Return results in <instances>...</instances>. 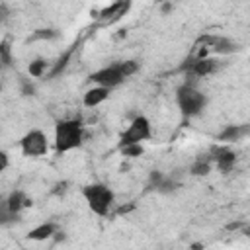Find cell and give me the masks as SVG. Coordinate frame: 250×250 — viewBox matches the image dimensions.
I'll use <instances>...</instances> for the list:
<instances>
[{
    "instance_id": "obj_1",
    "label": "cell",
    "mask_w": 250,
    "mask_h": 250,
    "mask_svg": "<svg viewBox=\"0 0 250 250\" xmlns=\"http://www.w3.org/2000/svg\"><path fill=\"white\" fill-rule=\"evenodd\" d=\"M139 70V62L133 61V59H125V61H115L107 66H102L98 68L96 72L90 74V82L94 86H104V88H117L125 78L133 76L135 72Z\"/></svg>"
},
{
    "instance_id": "obj_2",
    "label": "cell",
    "mask_w": 250,
    "mask_h": 250,
    "mask_svg": "<svg viewBox=\"0 0 250 250\" xmlns=\"http://www.w3.org/2000/svg\"><path fill=\"white\" fill-rule=\"evenodd\" d=\"M84 143V125L76 117L61 119L55 125V150L57 154H64L80 148Z\"/></svg>"
},
{
    "instance_id": "obj_3",
    "label": "cell",
    "mask_w": 250,
    "mask_h": 250,
    "mask_svg": "<svg viewBox=\"0 0 250 250\" xmlns=\"http://www.w3.org/2000/svg\"><path fill=\"white\" fill-rule=\"evenodd\" d=\"M82 197L86 199L90 211H94L100 217H107L113 203H115V193L107 184L102 182H94V184H86L82 188Z\"/></svg>"
},
{
    "instance_id": "obj_4",
    "label": "cell",
    "mask_w": 250,
    "mask_h": 250,
    "mask_svg": "<svg viewBox=\"0 0 250 250\" xmlns=\"http://www.w3.org/2000/svg\"><path fill=\"white\" fill-rule=\"evenodd\" d=\"M176 104L184 117H195L199 115L207 105V96L191 82H184L176 90Z\"/></svg>"
},
{
    "instance_id": "obj_5",
    "label": "cell",
    "mask_w": 250,
    "mask_h": 250,
    "mask_svg": "<svg viewBox=\"0 0 250 250\" xmlns=\"http://www.w3.org/2000/svg\"><path fill=\"white\" fill-rule=\"evenodd\" d=\"M152 137V125L148 121V117L145 115H137L129 125L127 129L119 135V148L123 146H129V145H143L146 141H150Z\"/></svg>"
},
{
    "instance_id": "obj_6",
    "label": "cell",
    "mask_w": 250,
    "mask_h": 250,
    "mask_svg": "<svg viewBox=\"0 0 250 250\" xmlns=\"http://www.w3.org/2000/svg\"><path fill=\"white\" fill-rule=\"evenodd\" d=\"M219 68H221V64L215 57H203L201 53L189 55L184 61V64L180 66V70H184L186 76H189V78H205V76L215 74Z\"/></svg>"
},
{
    "instance_id": "obj_7",
    "label": "cell",
    "mask_w": 250,
    "mask_h": 250,
    "mask_svg": "<svg viewBox=\"0 0 250 250\" xmlns=\"http://www.w3.org/2000/svg\"><path fill=\"white\" fill-rule=\"evenodd\" d=\"M20 150L23 156L29 158H39L49 152V141L47 135L41 129H29L21 139H20Z\"/></svg>"
},
{
    "instance_id": "obj_8",
    "label": "cell",
    "mask_w": 250,
    "mask_h": 250,
    "mask_svg": "<svg viewBox=\"0 0 250 250\" xmlns=\"http://www.w3.org/2000/svg\"><path fill=\"white\" fill-rule=\"evenodd\" d=\"M197 45H203L213 55H230L238 51V43L227 35H217V33H205L197 39Z\"/></svg>"
},
{
    "instance_id": "obj_9",
    "label": "cell",
    "mask_w": 250,
    "mask_h": 250,
    "mask_svg": "<svg viewBox=\"0 0 250 250\" xmlns=\"http://www.w3.org/2000/svg\"><path fill=\"white\" fill-rule=\"evenodd\" d=\"M209 154H211L213 164L217 166V170L221 174H229V172L234 170V166H236V152L229 145H223V143L221 145H213L209 148Z\"/></svg>"
},
{
    "instance_id": "obj_10",
    "label": "cell",
    "mask_w": 250,
    "mask_h": 250,
    "mask_svg": "<svg viewBox=\"0 0 250 250\" xmlns=\"http://www.w3.org/2000/svg\"><path fill=\"white\" fill-rule=\"evenodd\" d=\"M33 201L27 197V193L23 191V189H12L10 193H8V197L2 201V209L0 211H6V213H10V215H14V217H20V213L25 209V207H29Z\"/></svg>"
},
{
    "instance_id": "obj_11",
    "label": "cell",
    "mask_w": 250,
    "mask_h": 250,
    "mask_svg": "<svg viewBox=\"0 0 250 250\" xmlns=\"http://www.w3.org/2000/svg\"><path fill=\"white\" fill-rule=\"evenodd\" d=\"M148 186L152 189H156L158 193H172L174 189H178V182L172 180V176H164L162 172H150V180H148Z\"/></svg>"
},
{
    "instance_id": "obj_12",
    "label": "cell",
    "mask_w": 250,
    "mask_h": 250,
    "mask_svg": "<svg viewBox=\"0 0 250 250\" xmlns=\"http://www.w3.org/2000/svg\"><path fill=\"white\" fill-rule=\"evenodd\" d=\"M129 8H131V2H115V4H111V6H107V8H104V10L100 12L98 20H100L102 23L117 21V20H121V18L127 14Z\"/></svg>"
},
{
    "instance_id": "obj_13",
    "label": "cell",
    "mask_w": 250,
    "mask_h": 250,
    "mask_svg": "<svg viewBox=\"0 0 250 250\" xmlns=\"http://www.w3.org/2000/svg\"><path fill=\"white\" fill-rule=\"evenodd\" d=\"M250 135V125H227L219 135L217 141H221L223 145H230L234 141H240L242 137Z\"/></svg>"
},
{
    "instance_id": "obj_14",
    "label": "cell",
    "mask_w": 250,
    "mask_h": 250,
    "mask_svg": "<svg viewBox=\"0 0 250 250\" xmlns=\"http://www.w3.org/2000/svg\"><path fill=\"white\" fill-rule=\"evenodd\" d=\"M109 88H104V86H92L84 92V98H82V104L84 107H98L100 104H104L107 98H109Z\"/></svg>"
},
{
    "instance_id": "obj_15",
    "label": "cell",
    "mask_w": 250,
    "mask_h": 250,
    "mask_svg": "<svg viewBox=\"0 0 250 250\" xmlns=\"http://www.w3.org/2000/svg\"><path fill=\"white\" fill-rule=\"evenodd\" d=\"M55 234H57V225H55V223H51V221H45V223H41V225L33 227L25 236H27V240L41 242V240H49V238H53Z\"/></svg>"
},
{
    "instance_id": "obj_16",
    "label": "cell",
    "mask_w": 250,
    "mask_h": 250,
    "mask_svg": "<svg viewBox=\"0 0 250 250\" xmlns=\"http://www.w3.org/2000/svg\"><path fill=\"white\" fill-rule=\"evenodd\" d=\"M213 166H215V164H213V158H211L209 152H207V154H199V156L191 162L189 174H191V176H207Z\"/></svg>"
},
{
    "instance_id": "obj_17",
    "label": "cell",
    "mask_w": 250,
    "mask_h": 250,
    "mask_svg": "<svg viewBox=\"0 0 250 250\" xmlns=\"http://www.w3.org/2000/svg\"><path fill=\"white\" fill-rule=\"evenodd\" d=\"M61 33L53 27H41V29H35L31 35H29V41H53V39H59Z\"/></svg>"
},
{
    "instance_id": "obj_18",
    "label": "cell",
    "mask_w": 250,
    "mask_h": 250,
    "mask_svg": "<svg viewBox=\"0 0 250 250\" xmlns=\"http://www.w3.org/2000/svg\"><path fill=\"white\" fill-rule=\"evenodd\" d=\"M47 68H49V62H47L45 59H35V61L29 62L27 72H29V76H33V78H41V76H45Z\"/></svg>"
},
{
    "instance_id": "obj_19",
    "label": "cell",
    "mask_w": 250,
    "mask_h": 250,
    "mask_svg": "<svg viewBox=\"0 0 250 250\" xmlns=\"http://www.w3.org/2000/svg\"><path fill=\"white\" fill-rule=\"evenodd\" d=\"M12 47H10V39H2L0 41V64L2 68H10L12 66Z\"/></svg>"
},
{
    "instance_id": "obj_20",
    "label": "cell",
    "mask_w": 250,
    "mask_h": 250,
    "mask_svg": "<svg viewBox=\"0 0 250 250\" xmlns=\"http://www.w3.org/2000/svg\"><path fill=\"white\" fill-rule=\"evenodd\" d=\"M119 150H121V154L127 156V158H137V156H141V154L145 152L143 145H129V146H123V148H119Z\"/></svg>"
},
{
    "instance_id": "obj_21",
    "label": "cell",
    "mask_w": 250,
    "mask_h": 250,
    "mask_svg": "<svg viewBox=\"0 0 250 250\" xmlns=\"http://www.w3.org/2000/svg\"><path fill=\"white\" fill-rule=\"evenodd\" d=\"M70 55H72V49H70V51H66V53H64V55H62V57H61V59L57 61V64H55V66L51 68V72H49V76H57V74H59V72H61V70H62V68L66 66V62H68V59H70Z\"/></svg>"
},
{
    "instance_id": "obj_22",
    "label": "cell",
    "mask_w": 250,
    "mask_h": 250,
    "mask_svg": "<svg viewBox=\"0 0 250 250\" xmlns=\"http://www.w3.org/2000/svg\"><path fill=\"white\" fill-rule=\"evenodd\" d=\"M20 88H21V94H23V96H33V94H35L33 82H31L29 78H25V76H20Z\"/></svg>"
},
{
    "instance_id": "obj_23",
    "label": "cell",
    "mask_w": 250,
    "mask_h": 250,
    "mask_svg": "<svg viewBox=\"0 0 250 250\" xmlns=\"http://www.w3.org/2000/svg\"><path fill=\"white\" fill-rule=\"evenodd\" d=\"M8 166H10V154L6 150H2L0 152V172H6Z\"/></svg>"
},
{
    "instance_id": "obj_24",
    "label": "cell",
    "mask_w": 250,
    "mask_h": 250,
    "mask_svg": "<svg viewBox=\"0 0 250 250\" xmlns=\"http://www.w3.org/2000/svg\"><path fill=\"white\" fill-rule=\"evenodd\" d=\"M66 188H68V182H59L57 186H55V189H53V193H64L66 191Z\"/></svg>"
}]
</instances>
